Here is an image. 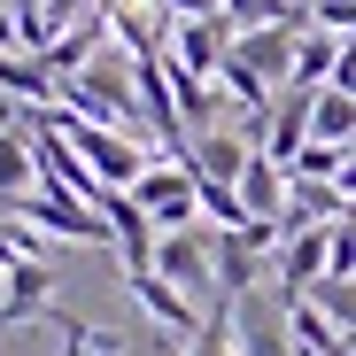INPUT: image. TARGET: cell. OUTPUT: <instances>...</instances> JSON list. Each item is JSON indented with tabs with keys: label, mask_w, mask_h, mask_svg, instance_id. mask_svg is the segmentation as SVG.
Segmentation results:
<instances>
[{
	"label": "cell",
	"mask_w": 356,
	"mask_h": 356,
	"mask_svg": "<svg viewBox=\"0 0 356 356\" xmlns=\"http://www.w3.org/2000/svg\"><path fill=\"white\" fill-rule=\"evenodd\" d=\"M232 16H209V24H178V47H163V70L170 78H209L225 70V54H232Z\"/></svg>",
	"instance_id": "cell-7"
},
{
	"label": "cell",
	"mask_w": 356,
	"mask_h": 356,
	"mask_svg": "<svg viewBox=\"0 0 356 356\" xmlns=\"http://www.w3.org/2000/svg\"><path fill=\"white\" fill-rule=\"evenodd\" d=\"M39 186V155H31V132L24 124H0V202H16Z\"/></svg>",
	"instance_id": "cell-15"
},
{
	"label": "cell",
	"mask_w": 356,
	"mask_h": 356,
	"mask_svg": "<svg viewBox=\"0 0 356 356\" xmlns=\"http://www.w3.org/2000/svg\"><path fill=\"white\" fill-rule=\"evenodd\" d=\"M186 356H241V348H232V302H209V318L186 341Z\"/></svg>",
	"instance_id": "cell-18"
},
{
	"label": "cell",
	"mask_w": 356,
	"mask_h": 356,
	"mask_svg": "<svg viewBox=\"0 0 356 356\" xmlns=\"http://www.w3.org/2000/svg\"><path fill=\"white\" fill-rule=\"evenodd\" d=\"M310 302H318V310L356 341V279H318V286H310Z\"/></svg>",
	"instance_id": "cell-17"
},
{
	"label": "cell",
	"mask_w": 356,
	"mask_h": 356,
	"mask_svg": "<svg viewBox=\"0 0 356 356\" xmlns=\"http://www.w3.org/2000/svg\"><path fill=\"white\" fill-rule=\"evenodd\" d=\"M232 341H241V356H294V341H286L256 302H232Z\"/></svg>",
	"instance_id": "cell-16"
},
{
	"label": "cell",
	"mask_w": 356,
	"mask_h": 356,
	"mask_svg": "<svg viewBox=\"0 0 356 356\" xmlns=\"http://www.w3.org/2000/svg\"><path fill=\"white\" fill-rule=\"evenodd\" d=\"M0 54H24V31H16V8H0Z\"/></svg>",
	"instance_id": "cell-20"
},
{
	"label": "cell",
	"mask_w": 356,
	"mask_h": 356,
	"mask_svg": "<svg viewBox=\"0 0 356 356\" xmlns=\"http://www.w3.org/2000/svg\"><path fill=\"white\" fill-rule=\"evenodd\" d=\"M178 163H194V178H217V186H241V170L256 163V147H248V132H202Z\"/></svg>",
	"instance_id": "cell-9"
},
{
	"label": "cell",
	"mask_w": 356,
	"mask_h": 356,
	"mask_svg": "<svg viewBox=\"0 0 356 356\" xmlns=\"http://www.w3.org/2000/svg\"><path fill=\"white\" fill-rule=\"evenodd\" d=\"M124 286H132V302H140L170 341H194V333H202V318H209V310H202V302H186V294H178L163 271H124Z\"/></svg>",
	"instance_id": "cell-6"
},
{
	"label": "cell",
	"mask_w": 356,
	"mask_h": 356,
	"mask_svg": "<svg viewBox=\"0 0 356 356\" xmlns=\"http://www.w3.org/2000/svg\"><path fill=\"white\" fill-rule=\"evenodd\" d=\"M310 140H325V147H356V93H341V86L310 93Z\"/></svg>",
	"instance_id": "cell-14"
},
{
	"label": "cell",
	"mask_w": 356,
	"mask_h": 356,
	"mask_svg": "<svg viewBox=\"0 0 356 356\" xmlns=\"http://www.w3.org/2000/svg\"><path fill=\"white\" fill-rule=\"evenodd\" d=\"M0 217H24V225H39V232H54V241H86V248H101V241H116V232H108V217H101V209H86L78 194H54V186H31V194H16V202H0Z\"/></svg>",
	"instance_id": "cell-2"
},
{
	"label": "cell",
	"mask_w": 356,
	"mask_h": 356,
	"mask_svg": "<svg viewBox=\"0 0 356 356\" xmlns=\"http://www.w3.org/2000/svg\"><path fill=\"white\" fill-rule=\"evenodd\" d=\"M132 202L155 217V232H186V225L202 217V202H194V163L155 155V163H147V178L132 186Z\"/></svg>",
	"instance_id": "cell-3"
},
{
	"label": "cell",
	"mask_w": 356,
	"mask_h": 356,
	"mask_svg": "<svg viewBox=\"0 0 356 356\" xmlns=\"http://www.w3.org/2000/svg\"><path fill=\"white\" fill-rule=\"evenodd\" d=\"M93 209L108 217V232H116V256H124V271H155V241H163V232H155V217H147L132 194H116V186H108Z\"/></svg>",
	"instance_id": "cell-8"
},
{
	"label": "cell",
	"mask_w": 356,
	"mask_h": 356,
	"mask_svg": "<svg viewBox=\"0 0 356 356\" xmlns=\"http://www.w3.org/2000/svg\"><path fill=\"white\" fill-rule=\"evenodd\" d=\"M286 202H294V178H286V163L256 155V163L241 170V209H248V217H264V225H286Z\"/></svg>",
	"instance_id": "cell-10"
},
{
	"label": "cell",
	"mask_w": 356,
	"mask_h": 356,
	"mask_svg": "<svg viewBox=\"0 0 356 356\" xmlns=\"http://www.w3.org/2000/svg\"><path fill=\"white\" fill-rule=\"evenodd\" d=\"M294 39H302V24H264V31H248L241 47H232L225 63L264 78V86H294Z\"/></svg>",
	"instance_id": "cell-5"
},
{
	"label": "cell",
	"mask_w": 356,
	"mask_h": 356,
	"mask_svg": "<svg viewBox=\"0 0 356 356\" xmlns=\"http://www.w3.org/2000/svg\"><path fill=\"white\" fill-rule=\"evenodd\" d=\"M286 341H294V356H356V341H348L318 302H294V310H286Z\"/></svg>",
	"instance_id": "cell-13"
},
{
	"label": "cell",
	"mask_w": 356,
	"mask_h": 356,
	"mask_svg": "<svg viewBox=\"0 0 356 356\" xmlns=\"http://www.w3.org/2000/svg\"><path fill=\"white\" fill-rule=\"evenodd\" d=\"M155 271L186 294V302H225L217 294V256H209V241H194V232H163L155 241Z\"/></svg>",
	"instance_id": "cell-4"
},
{
	"label": "cell",
	"mask_w": 356,
	"mask_h": 356,
	"mask_svg": "<svg viewBox=\"0 0 356 356\" xmlns=\"http://www.w3.org/2000/svg\"><path fill=\"white\" fill-rule=\"evenodd\" d=\"M47 116H54V124H63V140L93 163V178H101V186H116V194H132L140 186V178H147V147L132 140V132H108V124H86V116L78 108H63V101H47Z\"/></svg>",
	"instance_id": "cell-1"
},
{
	"label": "cell",
	"mask_w": 356,
	"mask_h": 356,
	"mask_svg": "<svg viewBox=\"0 0 356 356\" xmlns=\"http://www.w3.org/2000/svg\"><path fill=\"white\" fill-rule=\"evenodd\" d=\"M302 147H310V93L286 86V93L271 101V140H264V155L294 170V155H302Z\"/></svg>",
	"instance_id": "cell-12"
},
{
	"label": "cell",
	"mask_w": 356,
	"mask_h": 356,
	"mask_svg": "<svg viewBox=\"0 0 356 356\" xmlns=\"http://www.w3.org/2000/svg\"><path fill=\"white\" fill-rule=\"evenodd\" d=\"M333 70H341V31L302 24V39H294V93H325Z\"/></svg>",
	"instance_id": "cell-11"
},
{
	"label": "cell",
	"mask_w": 356,
	"mask_h": 356,
	"mask_svg": "<svg viewBox=\"0 0 356 356\" xmlns=\"http://www.w3.org/2000/svg\"><path fill=\"white\" fill-rule=\"evenodd\" d=\"M47 325H63V356H93V348H124L116 333H101V325H86V318H70V310H47Z\"/></svg>",
	"instance_id": "cell-19"
}]
</instances>
